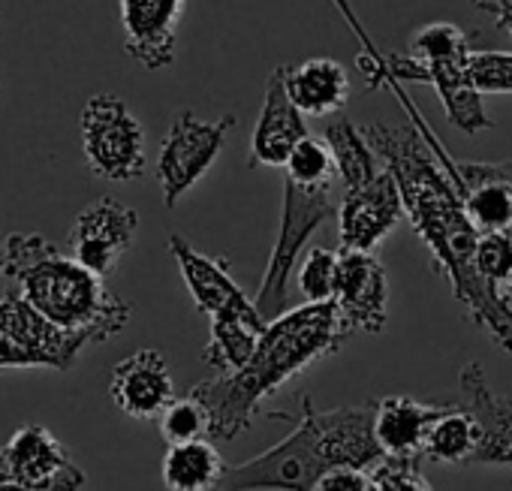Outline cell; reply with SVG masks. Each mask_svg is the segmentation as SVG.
<instances>
[{"mask_svg": "<svg viewBox=\"0 0 512 491\" xmlns=\"http://www.w3.org/2000/svg\"><path fill=\"white\" fill-rule=\"evenodd\" d=\"M386 452L374 437V401L338 410H317L302 395V422L278 446L232 464L220 491H314L335 467L374 470Z\"/></svg>", "mask_w": 512, "mask_h": 491, "instance_id": "3957f363", "label": "cell"}, {"mask_svg": "<svg viewBox=\"0 0 512 491\" xmlns=\"http://www.w3.org/2000/svg\"><path fill=\"white\" fill-rule=\"evenodd\" d=\"M85 485V473L82 467L67 473L64 479L52 482V485H16V482H0V491H79Z\"/></svg>", "mask_w": 512, "mask_h": 491, "instance_id": "836d02e7", "label": "cell"}, {"mask_svg": "<svg viewBox=\"0 0 512 491\" xmlns=\"http://www.w3.org/2000/svg\"><path fill=\"white\" fill-rule=\"evenodd\" d=\"M455 184L482 235L512 232V163H458Z\"/></svg>", "mask_w": 512, "mask_h": 491, "instance_id": "ffe728a7", "label": "cell"}, {"mask_svg": "<svg viewBox=\"0 0 512 491\" xmlns=\"http://www.w3.org/2000/svg\"><path fill=\"white\" fill-rule=\"evenodd\" d=\"M473 7L494 16L500 28L512 25V0H473Z\"/></svg>", "mask_w": 512, "mask_h": 491, "instance_id": "e575fe53", "label": "cell"}, {"mask_svg": "<svg viewBox=\"0 0 512 491\" xmlns=\"http://www.w3.org/2000/svg\"><path fill=\"white\" fill-rule=\"evenodd\" d=\"M332 302L350 332L380 335L389 320V278L383 263L365 251H341Z\"/></svg>", "mask_w": 512, "mask_h": 491, "instance_id": "4fadbf2b", "label": "cell"}, {"mask_svg": "<svg viewBox=\"0 0 512 491\" xmlns=\"http://www.w3.org/2000/svg\"><path fill=\"white\" fill-rule=\"evenodd\" d=\"M284 73H287V67H278L266 82L263 112L256 118L253 139H250V157H247L250 169H256V166L284 169L290 154L296 151V145L302 139H308L305 115L290 100Z\"/></svg>", "mask_w": 512, "mask_h": 491, "instance_id": "2e32d148", "label": "cell"}, {"mask_svg": "<svg viewBox=\"0 0 512 491\" xmlns=\"http://www.w3.org/2000/svg\"><path fill=\"white\" fill-rule=\"evenodd\" d=\"M467 52H470L467 34L449 22L425 25L410 37V58L416 61H443V58H458Z\"/></svg>", "mask_w": 512, "mask_h": 491, "instance_id": "f1b7e54d", "label": "cell"}, {"mask_svg": "<svg viewBox=\"0 0 512 491\" xmlns=\"http://www.w3.org/2000/svg\"><path fill=\"white\" fill-rule=\"evenodd\" d=\"M79 130L94 175L106 181H133L145 172V133L121 97L94 94L82 109Z\"/></svg>", "mask_w": 512, "mask_h": 491, "instance_id": "ba28073f", "label": "cell"}, {"mask_svg": "<svg viewBox=\"0 0 512 491\" xmlns=\"http://www.w3.org/2000/svg\"><path fill=\"white\" fill-rule=\"evenodd\" d=\"M470 79L479 94L512 91V52H470Z\"/></svg>", "mask_w": 512, "mask_h": 491, "instance_id": "4dcf8cb0", "label": "cell"}, {"mask_svg": "<svg viewBox=\"0 0 512 491\" xmlns=\"http://www.w3.org/2000/svg\"><path fill=\"white\" fill-rule=\"evenodd\" d=\"M284 178L302 187H332L338 178V166L329 142H320L314 136L302 139L284 166Z\"/></svg>", "mask_w": 512, "mask_h": 491, "instance_id": "484cf974", "label": "cell"}, {"mask_svg": "<svg viewBox=\"0 0 512 491\" xmlns=\"http://www.w3.org/2000/svg\"><path fill=\"white\" fill-rule=\"evenodd\" d=\"M160 434L169 446L205 440V437H211V416H208L205 404L196 401L193 395L175 398L160 416Z\"/></svg>", "mask_w": 512, "mask_h": 491, "instance_id": "4316f807", "label": "cell"}, {"mask_svg": "<svg viewBox=\"0 0 512 491\" xmlns=\"http://www.w3.org/2000/svg\"><path fill=\"white\" fill-rule=\"evenodd\" d=\"M284 82L290 100L302 115H335L350 100L347 70L332 58H308L299 67H287Z\"/></svg>", "mask_w": 512, "mask_h": 491, "instance_id": "44dd1931", "label": "cell"}, {"mask_svg": "<svg viewBox=\"0 0 512 491\" xmlns=\"http://www.w3.org/2000/svg\"><path fill=\"white\" fill-rule=\"evenodd\" d=\"M374 491H431L425 476L419 473V461H401V458H383L371 470Z\"/></svg>", "mask_w": 512, "mask_h": 491, "instance_id": "1f68e13d", "label": "cell"}, {"mask_svg": "<svg viewBox=\"0 0 512 491\" xmlns=\"http://www.w3.org/2000/svg\"><path fill=\"white\" fill-rule=\"evenodd\" d=\"M226 470L229 464L208 437L169 446L163 455V485L169 491H220Z\"/></svg>", "mask_w": 512, "mask_h": 491, "instance_id": "7402d4cb", "label": "cell"}, {"mask_svg": "<svg viewBox=\"0 0 512 491\" xmlns=\"http://www.w3.org/2000/svg\"><path fill=\"white\" fill-rule=\"evenodd\" d=\"M109 395L115 407L133 419H160L175 401V383L157 350H136L112 368Z\"/></svg>", "mask_w": 512, "mask_h": 491, "instance_id": "e0dca14e", "label": "cell"}, {"mask_svg": "<svg viewBox=\"0 0 512 491\" xmlns=\"http://www.w3.org/2000/svg\"><path fill=\"white\" fill-rule=\"evenodd\" d=\"M476 449H479L476 419L458 401H449L446 413L434 419V425L428 428L422 458H431L437 464H473Z\"/></svg>", "mask_w": 512, "mask_h": 491, "instance_id": "603a6c76", "label": "cell"}, {"mask_svg": "<svg viewBox=\"0 0 512 491\" xmlns=\"http://www.w3.org/2000/svg\"><path fill=\"white\" fill-rule=\"evenodd\" d=\"M338 287V254L329 248H311L299 266V290L308 302H332Z\"/></svg>", "mask_w": 512, "mask_h": 491, "instance_id": "f546056e", "label": "cell"}, {"mask_svg": "<svg viewBox=\"0 0 512 491\" xmlns=\"http://www.w3.org/2000/svg\"><path fill=\"white\" fill-rule=\"evenodd\" d=\"M169 251L181 269V278H184L196 308L208 320H238V323H247L256 329L269 326L263 320V314L256 311V305L244 296V290L232 281L223 260H211V257L199 254L181 235L169 238Z\"/></svg>", "mask_w": 512, "mask_h": 491, "instance_id": "8fae6325", "label": "cell"}, {"mask_svg": "<svg viewBox=\"0 0 512 491\" xmlns=\"http://www.w3.org/2000/svg\"><path fill=\"white\" fill-rule=\"evenodd\" d=\"M314 491H374L371 473L356 467H335L317 479Z\"/></svg>", "mask_w": 512, "mask_h": 491, "instance_id": "d6a6232c", "label": "cell"}, {"mask_svg": "<svg viewBox=\"0 0 512 491\" xmlns=\"http://www.w3.org/2000/svg\"><path fill=\"white\" fill-rule=\"evenodd\" d=\"M94 341L79 332L58 329L34 311L19 290L0 296V371L4 368H52L70 371L82 350Z\"/></svg>", "mask_w": 512, "mask_h": 491, "instance_id": "52a82bcc", "label": "cell"}, {"mask_svg": "<svg viewBox=\"0 0 512 491\" xmlns=\"http://www.w3.org/2000/svg\"><path fill=\"white\" fill-rule=\"evenodd\" d=\"M449 401L425 404L407 395H389L374 401V437L386 458L422 461L425 437L434 419L446 413Z\"/></svg>", "mask_w": 512, "mask_h": 491, "instance_id": "d6986e66", "label": "cell"}, {"mask_svg": "<svg viewBox=\"0 0 512 491\" xmlns=\"http://www.w3.org/2000/svg\"><path fill=\"white\" fill-rule=\"evenodd\" d=\"M263 332L266 329H256L238 320H211V338L202 350V362L217 374H235L247 365Z\"/></svg>", "mask_w": 512, "mask_h": 491, "instance_id": "d4e9b609", "label": "cell"}, {"mask_svg": "<svg viewBox=\"0 0 512 491\" xmlns=\"http://www.w3.org/2000/svg\"><path fill=\"white\" fill-rule=\"evenodd\" d=\"M455 401L470 410L479 428V449L473 455V464L512 467V398H503L488 386L479 362L461 365Z\"/></svg>", "mask_w": 512, "mask_h": 491, "instance_id": "5bb4252c", "label": "cell"}, {"mask_svg": "<svg viewBox=\"0 0 512 491\" xmlns=\"http://www.w3.org/2000/svg\"><path fill=\"white\" fill-rule=\"evenodd\" d=\"M326 142L332 148V157H335V166H338V178L344 181V190L362 187L380 172L374 148L368 145L365 133L353 121L341 118V121L329 124Z\"/></svg>", "mask_w": 512, "mask_h": 491, "instance_id": "cb8c5ba5", "label": "cell"}, {"mask_svg": "<svg viewBox=\"0 0 512 491\" xmlns=\"http://www.w3.org/2000/svg\"><path fill=\"white\" fill-rule=\"evenodd\" d=\"M476 269L497 293H512V232H488L479 238Z\"/></svg>", "mask_w": 512, "mask_h": 491, "instance_id": "83f0119b", "label": "cell"}, {"mask_svg": "<svg viewBox=\"0 0 512 491\" xmlns=\"http://www.w3.org/2000/svg\"><path fill=\"white\" fill-rule=\"evenodd\" d=\"M404 196L389 169H380L368 184L344 190L338 205V238L341 251L371 254L377 244L404 217Z\"/></svg>", "mask_w": 512, "mask_h": 491, "instance_id": "7c38bea8", "label": "cell"}, {"mask_svg": "<svg viewBox=\"0 0 512 491\" xmlns=\"http://www.w3.org/2000/svg\"><path fill=\"white\" fill-rule=\"evenodd\" d=\"M470 52L458 55V58H443V61H416L410 55L383 58L377 52H368V55L356 58V67L368 79V88H374V91L389 82H425V85L437 88L449 124L461 133H482V130L494 127V121L485 112L482 94L473 88Z\"/></svg>", "mask_w": 512, "mask_h": 491, "instance_id": "5b68a950", "label": "cell"}, {"mask_svg": "<svg viewBox=\"0 0 512 491\" xmlns=\"http://www.w3.org/2000/svg\"><path fill=\"white\" fill-rule=\"evenodd\" d=\"M136 229H139V214L130 205L103 196L79 211L67 241L70 257L79 260L94 275L106 278L118 269L124 254L133 248Z\"/></svg>", "mask_w": 512, "mask_h": 491, "instance_id": "30bf717a", "label": "cell"}, {"mask_svg": "<svg viewBox=\"0 0 512 491\" xmlns=\"http://www.w3.org/2000/svg\"><path fill=\"white\" fill-rule=\"evenodd\" d=\"M0 278H4V235H0Z\"/></svg>", "mask_w": 512, "mask_h": 491, "instance_id": "d590c367", "label": "cell"}, {"mask_svg": "<svg viewBox=\"0 0 512 491\" xmlns=\"http://www.w3.org/2000/svg\"><path fill=\"white\" fill-rule=\"evenodd\" d=\"M181 13L184 0H121L124 52L145 70L172 67Z\"/></svg>", "mask_w": 512, "mask_h": 491, "instance_id": "9a60e30c", "label": "cell"}, {"mask_svg": "<svg viewBox=\"0 0 512 491\" xmlns=\"http://www.w3.org/2000/svg\"><path fill=\"white\" fill-rule=\"evenodd\" d=\"M79 470L64 443L40 422L22 425L0 446V482L16 485H52Z\"/></svg>", "mask_w": 512, "mask_h": 491, "instance_id": "ac0fdd59", "label": "cell"}, {"mask_svg": "<svg viewBox=\"0 0 512 491\" xmlns=\"http://www.w3.org/2000/svg\"><path fill=\"white\" fill-rule=\"evenodd\" d=\"M232 127L235 115H223L220 121H199L190 109H178L172 115L157 157V184L166 208H175L181 196L214 166Z\"/></svg>", "mask_w": 512, "mask_h": 491, "instance_id": "9c48e42d", "label": "cell"}, {"mask_svg": "<svg viewBox=\"0 0 512 491\" xmlns=\"http://www.w3.org/2000/svg\"><path fill=\"white\" fill-rule=\"evenodd\" d=\"M374 154L395 175L404 211L434 257V266L449 281L455 302L467 311L473 326L491 335V341L512 353V305L497 293L476 269V251L482 232L473 226L458 184L443 169L428 142L410 127L368 124L362 127Z\"/></svg>", "mask_w": 512, "mask_h": 491, "instance_id": "6da1fadb", "label": "cell"}, {"mask_svg": "<svg viewBox=\"0 0 512 491\" xmlns=\"http://www.w3.org/2000/svg\"><path fill=\"white\" fill-rule=\"evenodd\" d=\"M350 335L353 332L344 326L335 302L290 308L266 326L241 371L202 380L187 395L205 404L211 416V437L232 440L250 428L269 395H275L293 374L338 353Z\"/></svg>", "mask_w": 512, "mask_h": 491, "instance_id": "7a4b0ae2", "label": "cell"}, {"mask_svg": "<svg viewBox=\"0 0 512 491\" xmlns=\"http://www.w3.org/2000/svg\"><path fill=\"white\" fill-rule=\"evenodd\" d=\"M4 278L16 281L22 299L49 323L88 335L94 344L115 338L133 317V308L100 275L37 232L4 235Z\"/></svg>", "mask_w": 512, "mask_h": 491, "instance_id": "277c9868", "label": "cell"}, {"mask_svg": "<svg viewBox=\"0 0 512 491\" xmlns=\"http://www.w3.org/2000/svg\"><path fill=\"white\" fill-rule=\"evenodd\" d=\"M335 214L338 205L332 199V187H302L284 178V211H281L278 241L272 248L260 293L253 299L256 311L263 314L266 323L290 311V278L302 260L305 244L314 235V229Z\"/></svg>", "mask_w": 512, "mask_h": 491, "instance_id": "8992f818", "label": "cell"}]
</instances>
